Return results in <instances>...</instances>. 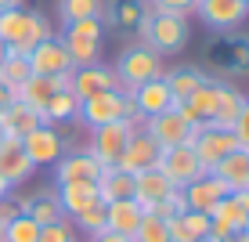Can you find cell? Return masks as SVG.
Listing matches in <instances>:
<instances>
[{
	"mask_svg": "<svg viewBox=\"0 0 249 242\" xmlns=\"http://www.w3.org/2000/svg\"><path fill=\"white\" fill-rule=\"evenodd\" d=\"M4 137H7V134H4V127H0V141H4Z\"/></svg>",
	"mask_w": 249,
	"mask_h": 242,
	"instance_id": "816d5d0a",
	"label": "cell"
},
{
	"mask_svg": "<svg viewBox=\"0 0 249 242\" xmlns=\"http://www.w3.org/2000/svg\"><path fill=\"white\" fill-rule=\"evenodd\" d=\"M144 210L134 203V199H119V203H105V231H116V235L134 239L137 224H141Z\"/></svg>",
	"mask_w": 249,
	"mask_h": 242,
	"instance_id": "cb8c5ba5",
	"label": "cell"
},
{
	"mask_svg": "<svg viewBox=\"0 0 249 242\" xmlns=\"http://www.w3.org/2000/svg\"><path fill=\"white\" fill-rule=\"evenodd\" d=\"M181 195H184V206H188L192 213H210L213 206H217L224 195H231V192L224 188V181H217L213 174H206V177H199V181H192V185H184Z\"/></svg>",
	"mask_w": 249,
	"mask_h": 242,
	"instance_id": "ffe728a7",
	"label": "cell"
},
{
	"mask_svg": "<svg viewBox=\"0 0 249 242\" xmlns=\"http://www.w3.org/2000/svg\"><path fill=\"white\" fill-rule=\"evenodd\" d=\"M11 101H15V98H11V91H4V87H0V112L11 105Z\"/></svg>",
	"mask_w": 249,
	"mask_h": 242,
	"instance_id": "f6af8a7d",
	"label": "cell"
},
{
	"mask_svg": "<svg viewBox=\"0 0 249 242\" xmlns=\"http://www.w3.org/2000/svg\"><path fill=\"white\" fill-rule=\"evenodd\" d=\"M47 37H54V33H51V22L40 11H25V7L0 11V44H4V55L29 58L33 47Z\"/></svg>",
	"mask_w": 249,
	"mask_h": 242,
	"instance_id": "6da1fadb",
	"label": "cell"
},
{
	"mask_svg": "<svg viewBox=\"0 0 249 242\" xmlns=\"http://www.w3.org/2000/svg\"><path fill=\"white\" fill-rule=\"evenodd\" d=\"M195 11L210 29H235L249 15V7L242 0H195Z\"/></svg>",
	"mask_w": 249,
	"mask_h": 242,
	"instance_id": "e0dca14e",
	"label": "cell"
},
{
	"mask_svg": "<svg viewBox=\"0 0 249 242\" xmlns=\"http://www.w3.org/2000/svg\"><path fill=\"white\" fill-rule=\"evenodd\" d=\"M90 242H130V239L116 235V231H98V235H90Z\"/></svg>",
	"mask_w": 249,
	"mask_h": 242,
	"instance_id": "7bdbcfd3",
	"label": "cell"
},
{
	"mask_svg": "<svg viewBox=\"0 0 249 242\" xmlns=\"http://www.w3.org/2000/svg\"><path fill=\"white\" fill-rule=\"evenodd\" d=\"M210 174L217 177V181H224L228 192H242V188H249V149L238 145V149L228 152L224 159L210 170Z\"/></svg>",
	"mask_w": 249,
	"mask_h": 242,
	"instance_id": "44dd1931",
	"label": "cell"
},
{
	"mask_svg": "<svg viewBox=\"0 0 249 242\" xmlns=\"http://www.w3.org/2000/svg\"><path fill=\"white\" fill-rule=\"evenodd\" d=\"M11 192H15V188H11V185H7V181H4V177H0V199H4V195H11Z\"/></svg>",
	"mask_w": 249,
	"mask_h": 242,
	"instance_id": "7dc6e473",
	"label": "cell"
},
{
	"mask_svg": "<svg viewBox=\"0 0 249 242\" xmlns=\"http://www.w3.org/2000/svg\"><path fill=\"white\" fill-rule=\"evenodd\" d=\"M36 235H40V224L29 221L25 213L4 224V242H36Z\"/></svg>",
	"mask_w": 249,
	"mask_h": 242,
	"instance_id": "d6a6232c",
	"label": "cell"
},
{
	"mask_svg": "<svg viewBox=\"0 0 249 242\" xmlns=\"http://www.w3.org/2000/svg\"><path fill=\"white\" fill-rule=\"evenodd\" d=\"M144 130H148V137L159 145V149H174V145H188L192 141L195 127L188 123L184 116H177V109H170V112L152 116L148 123H144Z\"/></svg>",
	"mask_w": 249,
	"mask_h": 242,
	"instance_id": "4fadbf2b",
	"label": "cell"
},
{
	"mask_svg": "<svg viewBox=\"0 0 249 242\" xmlns=\"http://www.w3.org/2000/svg\"><path fill=\"white\" fill-rule=\"evenodd\" d=\"M62 22H80V19H101L105 15V0H58Z\"/></svg>",
	"mask_w": 249,
	"mask_h": 242,
	"instance_id": "1f68e13d",
	"label": "cell"
},
{
	"mask_svg": "<svg viewBox=\"0 0 249 242\" xmlns=\"http://www.w3.org/2000/svg\"><path fill=\"white\" fill-rule=\"evenodd\" d=\"M141 11H144L141 4L126 0V4H119V15H112V22H116V25H126V29H134V25H137V19H141Z\"/></svg>",
	"mask_w": 249,
	"mask_h": 242,
	"instance_id": "ab89813d",
	"label": "cell"
},
{
	"mask_svg": "<svg viewBox=\"0 0 249 242\" xmlns=\"http://www.w3.org/2000/svg\"><path fill=\"white\" fill-rule=\"evenodd\" d=\"M33 170L36 167H33V159L25 155L18 137H4V141H0V177H4L11 188H18V185H25V181L33 177Z\"/></svg>",
	"mask_w": 249,
	"mask_h": 242,
	"instance_id": "2e32d148",
	"label": "cell"
},
{
	"mask_svg": "<svg viewBox=\"0 0 249 242\" xmlns=\"http://www.w3.org/2000/svg\"><path fill=\"white\" fill-rule=\"evenodd\" d=\"M137 4H141V7H148V0H137Z\"/></svg>",
	"mask_w": 249,
	"mask_h": 242,
	"instance_id": "f5cc1de1",
	"label": "cell"
},
{
	"mask_svg": "<svg viewBox=\"0 0 249 242\" xmlns=\"http://www.w3.org/2000/svg\"><path fill=\"white\" fill-rule=\"evenodd\" d=\"M69 221H72V228H80L83 235H98V231H105V206L83 210V213H76V217H69Z\"/></svg>",
	"mask_w": 249,
	"mask_h": 242,
	"instance_id": "8d00e7d4",
	"label": "cell"
},
{
	"mask_svg": "<svg viewBox=\"0 0 249 242\" xmlns=\"http://www.w3.org/2000/svg\"><path fill=\"white\" fill-rule=\"evenodd\" d=\"M22 149L33 159V167H54L65 155V141H62V130H58V127L40 123L36 130H29L22 137Z\"/></svg>",
	"mask_w": 249,
	"mask_h": 242,
	"instance_id": "30bf717a",
	"label": "cell"
},
{
	"mask_svg": "<svg viewBox=\"0 0 249 242\" xmlns=\"http://www.w3.org/2000/svg\"><path fill=\"white\" fill-rule=\"evenodd\" d=\"M162 80H166V87L170 94H174V105L177 101H184L188 94H192L199 83L206 80V76L199 73V69H174V73H162Z\"/></svg>",
	"mask_w": 249,
	"mask_h": 242,
	"instance_id": "4dcf8cb0",
	"label": "cell"
},
{
	"mask_svg": "<svg viewBox=\"0 0 249 242\" xmlns=\"http://www.w3.org/2000/svg\"><path fill=\"white\" fill-rule=\"evenodd\" d=\"M69 91H72L80 101H87V98H94V94L123 91V87H119V76H116L112 65L94 62V65H80V69H72V73H69Z\"/></svg>",
	"mask_w": 249,
	"mask_h": 242,
	"instance_id": "ba28073f",
	"label": "cell"
},
{
	"mask_svg": "<svg viewBox=\"0 0 249 242\" xmlns=\"http://www.w3.org/2000/svg\"><path fill=\"white\" fill-rule=\"evenodd\" d=\"M0 62H4V44H0Z\"/></svg>",
	"mask_w": 249,
	"mask_h": 242,
	"instance_id": "f907efd6",
	"label": "cell"
},
{
	"mask_svg": "<svg viewBox=\"0 0 249 242\" xmlns=\"http://www.w3.org/2000/svg\"><path fill=\"white\" fill-rule=\"evenodd\" d=\"M181 221H184V228L192 231L195 242L210 235V213H192V210H188V213H181Z\"/></svg>",
	"mask_w": 249,
	"mask_h": 242,
	"instance_id": "f35d334b",
	"label": "cell"
},
{
	"mask_svg": "<svg viewBox=\"0 0 249 242\" xmlns=\"http://www.w3.org/2000/svg\"><path fill=\"white\" fill-rule=\"evenodd\" d=\"M44 123H51V127H62V123H76L80 119V98H76L72 91H58L54 98L44 105Z\"/></svg>",
	"mask_w": 249,
	"mask_h": 242,
	"instance_id": "f1b7e54d",
	"label": "cell"
},
{
	"mask_svg": "<svg viewBox=\"0 0 249 242\" xmlns=\"http://www.w3.org/2000/svg\"><path fill=\"white\" fill-rule=\"evenodd\" d=\"M156 167L170 177V185H174V188H184V185H192V181L206 177V170H202L199 155L192 152V145H174V149H162Z\"/></svg>",
	"mask_w": 249,
	"mask_h": 242,
	"instance_id": "52a82bcc",
	"label": "cell"
},
{
	"mask_svg": "<svg viewBox=\"0 0 249 242\" xmlns=\"http://www.w3.org/2000/svg\"><path fill=\"white\" fill-rule=\"evenodd\" d=\"M18 206H22L25 217L36 221L40 228L65 217V213H62V203H58V188H44V192H36V195H18Z\"/></svg>",
	"mask_w": 249,
	"mask_h": 242,
	"instance_id": "7402d4cb",
	"label": "cell"
},
{
	"mask_svg": "<svg viewBox=\"0 0 249 242\" xmlns=\"http://www.w3.org/2000/svg\"><path fill=\"white\" fill-rule=\"evenodd\" d=\"M148 11H159V15H184L195 11V0H148Z\"/></svg>",
	"mask_w": 249,
	"mask_h": 242,
	"instance_id": "74e56055",
	"label": "cell"
},
{
	"mask_svg": "<svg viewBox=\"0 0 249 242\" xmlns=\"http://www.w3.org/2000/svg\"><path fill=\"white\" fill-rule=\"evenodd\" d=\"M130 134H134V127L126 123V119H119V123H105V127H90L87 152L101 163V170H108V167H116V163H119V155H123Z\"/></svg>",
	"mask_w": 249,
	"mask_h": 242,
	"instance_id": "5b68a950",
	"label": "cell"
},
{
	"mask_svg": "<svg viewBox=\"0 0 249 242\" xmlns=\"http://www.w3.org/2000/svg\"><path fill=\"white\" fill-rule=\"evenodd\" d=\"M231 134H235V141L242 145V149H249V101L242 105V112H238L235 127H231Z\"/></svg>",
	"mask_w": 249,
	"mask_h": 242,
	"instance_id": "60d3db41",
	"label": "cell"
},
{
	"mask_svg": "<svg viewBox=\"0 0 249 242\" xmlns=\"http://www.w3.org/2000/svg\"><path fill=\"white\" fill-rule=\"evenodd\" d=\"M170 192H177V188L170 185V177L162 174L159 167L144 170V174H134V203L141 206V210H148V206H156L159 199H166Z\"/></svg>",
	"mask_w": 249,
	"mask_h": 242,
	"instance_id": "603a6c76",
	"label": "cell"
},
{
	"mask_svg": "<svg viewBox=\"0 0 249 242\" xmlns=\"http://www.w3.org/2000/svg\"><path fill=\"white\" fill-rule=\"evenodd\" d=\"M159 152H162V149L148 137V130H134L116 167L123 170V174H130V177H134V174H144V170H152V167L159 163Z\"/></svg>",
	"mask_w": 249,
	"mask_h": 242,
	"instance_id": "9a60e30c",
	"label": "cell"
},
{
	"mask_svg": "<svg viewBox=\"0 0 249 242\" xmlns=\"http://www.w3.org/2000/svg\"><path fill=\"white\" fill-rule=\"evenodd\" d=\"M101 163L87 149H72L54 163V185H98Z\"/></svg>",
	"mask_w": 249,
	"mask_h": 242,
	"instance_id": "8fae6325",
	"label": "cell"
},
{
	"mask_svg": "<svg viewBox=\"0 0 249 242\" xmlns=\"http://www.w3.org/2000/svg\"><path fill=\"white\" fill-rule=\"evenodd\" d=\"M134 112L130 91H105V94H94V98L80 101V123L87 127H105V123H119Z\"/></svg>",
	"mask_w": 249,
	"mask_h": 242,
	"instance_id": "277c9868",
	"label": "cell"
},
{
	"mask_svg": "<svg viewBox=\"0 0 249 242\" xmlns=\"http://www.w3.org/2000/svg\"><path fill=\"white\" fill-rule=\"evenodd\" d=\"M130 242H170V235H166V221H159V217H152V213H144Z\"/></svg>",
	"mask_w": 249,
	"mask_h": 242,
	"instance_id": "836d02e7",
	"label": "cell"
},
{
	"mask_svg": "<svg viewBox=\"0 0 249 242\" xmlns=\"http://www.w3.org/2000/svg\"><path fill=\"white\" fill-rule=\"evenodd\" d=\"M101 37H105V25L101 19H80V22H69L65 25V37L62 44L72 58V65H94L101 58Z\"/></svg>",
	"mask_w": 249,
	"mask_h": 242,
	"instance_id": "7a4b0ae2",
	"label": "cell"
},
{
	"mask_svg": "<svg viewBox=\"0 0 249 242\" xmlns=\"http://www.w3.org/2000/svg\"><path fill=\"white\" fill-rule=\"evenodd\" d=\"M33 76L29 69V58H18V55H4V62H0V87L4 91H18L25 80Z\"/></svg>",
	"mask_w": 249,
	"mask_h": 242,
	"instance_id": "f546056e",
	"label": "cell"
},
{
	"mask_svg": "<svg viewBox=\"0 0 249 242\" xmlns=\"http://www.w3.org/2000/svg\"><path fill=\"white\" fill-rule=\"evenodd\" d=\"M188 145H192V152L199 155V163H202L206 174H210L228 152L238 149V141H235V134H231V130H213V127H195V134H192V141H188Z\"/></svg>",
	"mask_w": 249,
	"mask_h": 242,
	"instance_id": "9c48e42d",
	"label": "cell"
},
{
	"mask_svg": "<svg viewBox=\"0 0 249 242\" xmlns=\"http://www.w3.org/2000/svg\"><path fill=\"white\" fill-rule=\"evenodd\" d=\"M130 101H134V112H141L144 119H152V116H159V112H170L174 109V94H170L166 87V80H148V83H141V87H134L130 91Z\"/></svg>",
	"mask_w": 249,
	"mask_h": 242,
	"instance_id": "ac0fdd59",
	"label": "cell"
},
{
	"mask_svg": "<svg viewBox=\"0 0 249 242\" xmlns=\"http://www.w3.org/2000/svg\"><path fill=\"white\" fill-rule=\"evenodd\" d=\"M36 242H80V239H76L72 221L62 217V221H54V224H44L40 235H36Z\"/></svg>",
	"mask_w": 249,
	"mask_h": 242,
	"instance_id": "d590c367",
	"label": "cell"
},
{
	"mask_svg": "<svg viewBox=\"0 0 249 242\" xmlns=\"http://www.w3.org/2000/svg\"><path fill=\"white\" fill-rule=\"evenodd\" d=\"M235 242H249V235H238V239H235Z\"/></svg>",
	"mask_w": 249,
	"mask_h": 242,
	"instance_id": "c3c4849f",
	"label": "cell"
},
{
	"mask_svg": "<svg viewBox=\"0 0 249 242\" xmlns=\"http://www.w3.org/2000/svg\"><path fill=\"white\" fill-rule=\"evenodd\" d=\"M242 4H246V7H249V0H242Z\"/></svg>",
	"mask_w": 249,
	"mask_h": 242,
	"instance_id": "db71d44e",
	"label": "cell"
},
{
	"mask_svg": "<svg viewBox=\"0 0 249 242\" xmlns=\"http://www.w3.org/2000/svg\"><path fill=\"white\" fill-rule=\"evenodd\" d=\"M246 235H249V228H246Z\"/></svg>",
	"mask_w": 249,
	"mask_h": 242,
	"instance_id": "11a10c76",
	"label": "cell"
},
{
	"mask_svg": "<svg viewBox=\"0 0 249 242\" xmlns=\"http://www.w3.org/2000/svg\"><path fill=\"white\" fill-rule=\"evenodd\" d=\"M246 94H238L235 87H224L220 83V98H217V112H213V119H210V127L213 130H231L235 127V119H238V112H242L246 105Z\"/></svg>",
	"mask_w": 249,
	"mask_h": 242,
	"instance_id": "4316f807",
	"label": "cell"
},
{
	"mask_svg": "<svg viewBox=\"0 0 249 242\" xmlns=\"http://www.w3.org/2000/svg\"><path fill=\"white\" fill-rule=\"evenodd\" d=\"M58 91H69V76H36V73H33L29 80H25L22 87L11 94V98H15V101H25V105H33L36 112H44V105L54 98Z\"/></svg>",
	"mask_w": 249,
	"mask_h": 242,
	"instance_id": "d6986e66",
	"label": "cell"
},
{
	"mask_svg": "<svg viewBox=\"0 0 249 242\" xmlns=\"http://www.w3.org/2000/svg\"><path fill=\"white\" fill-rule=\"evenodd\" d=\"M15 7H22V0H0V11H15Z\"/></svg>",
	"mask_w": 249,
	"mask_h": 242,
	"instance_id": "bcb514c9",
	"label": "cell"
},
{
	"mask_svg": "<svg viewBox=\"0 0 249 242\" xmlns=\"http://www.w3.org/2000/svg\"><path fill=\"white\" fill-rule=\"evenodd\" d=\"M192 40V29H188L184 15H159L152 11V29H148V47L156 55H177V51L188 47Z\"/></svg>",
	"mask_w": 249,
	"mask_h": 242,
	"instance_id": "8992f818",
	"label": "cell"
},
{
	"mask_svg": "<svg viewBox=\"0 0 249 242\" xmlns=\"http://www.w3.org/2000/svg\"><path fill=\"white\" fill-rule=\"evenodd\" d=\"M29 69H33L36 76H69L76 65H72V58H69V51H65L62 40L47 37V40H40V44L33 47Z\"/></svg>",
	"mask_w": 249,
	"mask_h": 242,
	"instance_id": "5bb4252c",
	"label": "cell"
},
{
	"mask_svg": "<svg viewBox=\"0 0 249 242\" xmlns=\"http://www.w3.org/2000/svg\"><path fill=\"white\" fill-rule=\"evenodd\" d=\"M162 73H166L162 69V55H156L152 47H141V44L126 47L119 55V65H116V76H119V87L123 91H134L148 80H159Z\"/></svg>",
	"mask_w": 249,
	"mask_h": 242,
	"instance_id": "3957f363",
	"label": "cell"
},
{
	"mask_svg": "<svg viewBox=\"0 0 249 242\" xmlns=\"http://www.w3.org/2000/svg\"><path fill=\"white\" fill-rule=\"evenodd\" d=\"M58 203H62L65 217H76V213L94 210V206H105L98 195V185H58Z\"/></svg>",
	"mask_w": 249,
	"mask_h": 242,
	"instance_id": "484cf974",
	"label": "cell"
},
{
	"mask_svg": "<svg viewBox=\"0 0 249 242\" xmlns=\"http://www.w3.org/2000/svg\"><path fill=\"white\" fill-rule=\"evenodd\" d=\"M18 213H22V206H18V195H4V199H0V221H15V217H18Z\"/></svg>",
	"mask_w": 249,
	"mask_h": 242,
	"instance_id": "b9f144b4",
	"label": "cell"
},
{
	"mask_svg": "<svg viewBox=\"0 0 249 242\" xmlns=\"http://www.w3.org/2000/svg\"><path fill=\"white\" fill-rule=\"evenodd\" d=\"M217 98H220V83L217 80H206L195 87L192 94H188L184 101H177V116H184L192 127H210V119H213V112H217Z\"/></svg>",
	"mask_w": 249,
	"mask_h": 242,
	"instance_id": "7c38bea8",
	"label": "cell"
},
{
	"mask_svg": "<svg viewBox=\"0 0 249 242\" xmlns=\"http://www.w3.org/2000/svg\"><path fill=\"white\" fill-rule=\"evenodd\" d=\"M98 195H101V203H119V199H134V177H130V174H123L119 167L101 170V177H98Z\"/></svg>",
	"mask_w": 249,
	"mask_h": 242,
	"instance_id": "83f0119b",
	"label": "cell"
},
{
	"mask_svg": "<svg viewBox=\"0 0 249 242\" xmlns=\"http://www.w3.org/2000/svg\"><path fill=\"white\" fill-rule=\"evenodd\" d=\"M0 242H4V221H0Z\"/></svg>",
	"mask_w": 249,
	"mask_h": 242,
	"instance_id": "681fc988",
	"label": "cell"
},
{
	"mask_svg": "<svg viewBox=\"0 0 249 242\" xmlns=\"http://www.w3.org/2000/svg\"><path fill=\"white\" fill-rule=\"evenodd\" d=\"M40 123H44V116H40L33 105H25V101H11V105L0 112V127H4V134L7 137H18V141L29 130H36Z\"/></svg>",
	"mask_w": 249,
	"mask_h": 242,
	"instance_id": "d4e9b609",
	"label": "cell"
},
{
	"mask_svg": "<svg viewBox=\"0 0 249 242\" xmlns=\"http://www.w3.org/2000/svg\"><path fill=\"white\" fill-rule=\"evenodd\" d=\"M231 195H235V203H238V206H242V210L249 213V188H242V192H231Z\"/></svg>",
	"mask_w": 249,
	"mask_h": 242,
	"instance_id": "ee69618b",
	"label": "cell"
},
{
	"mask_svg": "<svg viewBox=\"0 0 249 242\" xmlns=\"http://www.w3.org/2000/svg\"><path fill=\"white\" fill-rule=\"evenodd\" d=\"M144 213H152V217H159V221H170V217H177V213H188V206H184V195H181V188H177V192H170L166 199H159L156 206H148Z\"/></svg>",
	"mask_w": 249,
	"mask_h": 242,
	"instance_id": "e575fe53",
	"label": "cell"
}]
</instances>
